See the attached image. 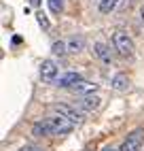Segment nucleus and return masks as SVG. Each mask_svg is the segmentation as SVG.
I'll use <instances>...</instances> for the list:
<instances>
[{"label":"nucleus","mask_w":144,"mask_h":151,"mask_svg":"<svg viewBox=\"0 0 144 151\" xmlns=\"http://www.w3.org/2000/svg\"><path fill=\"white\" fill-rule=\"evenodd\" d=\"M112 45H115V51H117L121 58L131 60L133 55H136V45H133V41L129 38V34L121 32V30L112 34Z\"/></svg>","instance_id":"f257e3e1"},{"label":"nucleus","mask_w":144,"mask_h":151,"mask_svg":"<svg viewBox=\"0 0 144 151\" xmlns=\"http://www.w3.org/2000/svg\"><path fill=\"white\" fill-rule=\"evenodd\" d=\"M49 122V130H51V136H64V134H70L72 130H74V122H70L66 119L64 115H53V117H47Z\"/></svg>","instance_id":"f03ea898"},{"label":"nucleus","mask_w":144,"mask_h":151,"mask_svg":"<svg viewBox=\"0 0 144 151\" xmlns=\"http://www.w3.org/2000/svg\"><path fill=\"white\" fill-rule=\"evenodd\" d=\"M142 143H144V130H133V132L121 143V147L117 151H140L142 149Z\"/></svg>","instance_id":"7ed1b4c3"},{"label":"nucleus","mask_w":144,"mask_h":151,"mask_svg":"<svg viewBox=\"0 0 144 151\" xmlns=\"http://www.w3.org/2000/svg\"><path fill=\"white\" fill-rule=\"evenodd\" d=\"M55 113L57 115H64L66 119H70V122H74V124H81L83 122V111H81L76 104L72 106V104H55Z\"/></svg>","instance_id":"20e7f679"},{"label":"nucleus","mask_w":144,"mask_h":151,"mask_svg":"<svg viewBox=\"0 0 144 151\" xmlns=\"http://www.w3.org/2000/svg\"><path fill=\"white\" fill-rule=\"evenodd\" d=\"M57 73H59V68L55 64V60H43V64H40V79L45 83L57 81Z\"/></svg>","instance_id":"39448f33"},{"label":"nucleus","mask_w":144,"mask_h":151,"mask_svg":"<svg viewBox=\"0 0 144 151\" xmlns=\"http://www.w3.org/2000/svg\"><path fill=\"white\" fill-rule=\"evenodd\" d=\"M100 104H102V100L96 94H85V96H81L76 100V106L83 111V113H93V111L100 109Z\"/></svg>","instance_id":"423d86ee"},{"label":"nucleus","mask_w":144,"mask_h":151,"mask_svg":"<svg viewBox=\"0 0 144 151\" xmlns=\"http://www.w3.org/2000/svg\"><path fill=\"white\" fill-rule=\"evenodd\" d=\"M93 55L100 60L102 64H106V66H110L112 64V51H110V47L106 45V43H102V41H98L96 45H93Z\"/></svg>","instance_id":"0eeeda50"},{"label":"nucleus","mask_w":144,"mask_h":151,"mask_svg":"<svg viewBox=\"0 0 144 151\" xmlns=\"http://www.w3.org/2000/svg\"><path fill=\"white\" fill-rule=\"evenodd\" d=\"M81 81V75L78 73H64L61 77H57V87H64V89H68V87H74L76 83Z\"/></svg>","instance_id":"6e6552de"},{"label":"nucleus","mask_w":144,"mask_h":151,"mask_svg":"<svg viewBox=\"0 0 144 151\" xmlns=\"http://www.w3.org/2000/svg\"><path fill=\"white\" fill-rule=\"evenodd\" d=\"M66 43H68V53H78V51H83V47H85V38L83 36H72Z\"/></svg>","instance_id":"1a4fd4ad"},{"label":"nucleus","mask_w":144,"mask_h":151,"mask_svg":"<svg viewBox=\"0 0 144 151\" xmlns=\"http://www.w3.org/2000/svg\"><path fill=\"white\" fill-rule=\"evenodd\" d=\"M72 89H74L76 94H93L96 89H98V85H96V83H89V81H83V79H81V81H78L74 87H72Z\"/></svg>","instance_id":"9d476101"},{"label":"nucleus","mask_w":144,"mask_h":151,"mask_svg":"<svg viewBox=\"0 0 144 151\" xmlns=\"http://www.w3.org/2000/svg\"><path fill=\"white\" fill-rule=\"evenodd\" d=\"M110 85L115 87L117 92H123V89H127V87H129V79H127L125 75H121V73H119V75H115V77H112Z\"/></svg>","instance_id":"9b49d317"},{"label":"nucleus","mask_w":144,"mask_h":151,"mask_svg":"<svg viewBox=\"0 0 144 151\" xmlns=\"http://www.w3.org/2000/svg\"><path fill=\"white\" fill-rule=\"evenodd\" d=\"M119 2L121 0H100V13H104V15H108V13H112L115 9L119 6Z\"/></svg>","instance_id":"f8f14e48"},{"label":"nucleus","mask_w":144,"mask_h":151,"mask_svg":"<svg viewBox=\"0 0 144 151\" xmlns=\"http://www.w3.org/2000/svg\"><path fill=\"white\" fill-rule=\"evenodd\" d=\"M51 51H53L55 55H66L68 53V43L66 41H55L53 45H51Z\"/></svg>","instance_id":"ddd939ff"},{"label":"nucleus","mask_w":144,"mask_h":151,"mask_svg":"<svg viewBox=\"0 0 144 151\" xmlns=\"http://www.w3.org/2000/svg\"><path fill=\"white\" fill-rule=\"evenodd\" d=\"M47 2H49V9L53 15H59L64 11V0H47Z\"/></svg>","instance_id":"4468645a"},{"label":"nucleus","mask_w":144,"mask_h":151,"mask_svg":"<svg viewBox=\"0 0 144 151\" xmlns=\"http://www.w3.org/2000/svg\"><path fill=\"white\" fill-rule=\"evenodd\" d=\"M36 17H38V24H40V26H43L45 30H49V22H47V17H45L43 13H38Z\"/></svg>","instance_id":"2eb2a0df"},{"label":"nucleus","mask_w":144,"mask_h":151,"mask_svg":"<svg viewBox=\"0 0 144 151\" xmlns=\"http://www.w3.org/2000/svg\"><path fill=\"white\" fill-rule=\"evenodd\" d=\"M19 151H43V149H40V147H36V145H24Z\"/></svg>","instance_id":"dca6fc26"},{"label":"nucleus","mask_w":144,"mask_h":151,"mask_svg":"<svg viewBox=\"0 0 144 151\" xmlns=\"http://www.w3.org/2000/svg\"><path fill=\"white\" fill-rule=\"evenodd\" d=\"M30 4H32V6H38V4H40V0H30Z\"/></svg>","instance_id":"f3484780"},{"label":"nucleus","mask_w":144,"mask_h":151,"mask_svg":"<svg viewBox=\"0 0 144 151\" xmlns=\"http://www.w3.org/2000/svg\"><path fill=\"white\" fill-rule=\"evenodd\" d=\"M102 151H115V149H112V147H104V149H102Z\"/></svg>","instance_id":"a211bd4d"},{"label":"nucleus","mask_w":144,"mask_h":151,"mask_svg":"<svg viewBox=\"0 0 144 151\" xmlns=\"http://www.w3.org/2000/svg\"><path fill=\"white\" fill-rule=\"evenodd\" d=\"M142 19H144V6H142Z\"/></svg>","instance_id":"6ab92c4d"},{"label":"nucleus","mask_w":144,"mask_h":151,"mask_svg":"<svg viewBox=\"0 0 144 151\" xmlns=\"http://www.w3.org/2000/svg\"><path fill=\"white\" fill-rule=\"evenodd\" d=\"M98 2H100V0H98Z\"/></svg>","instance_id":"aec40b11"}]
</instances>
